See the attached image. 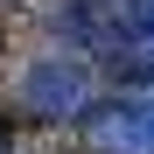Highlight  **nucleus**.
I'll use <instances>...</instances> for the list:
<instances>
[{"label":"nucleus","mask_w":154,"mask_h":154,"mask_svg":"<svg viewBox=\"0 0 154 154\" xmlns=\"http://www.w3.org/2000/svg\"><path fill=\"white\" fill-rule=\"evenodd\" d=\"M28 105H42V112H84L91 105V77L77 63H35L28 70Z\"/></svg>","instance_id":"obj_1"}]
</instances>
